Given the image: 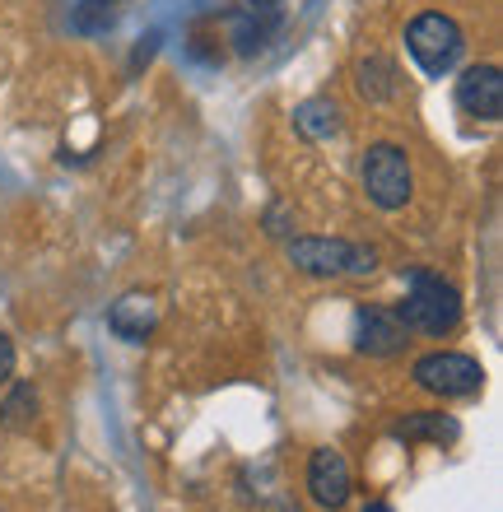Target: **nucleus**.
<instances>
[{
    "label": "nucleus",
    "mask_w": 503,
    "mask_h": 512,
    "mask_svg": "<svg viewBox=\"0 0 503 512\" xmlns=\"http://www.w3.org/2000/svg\"><path fill=\"white\" fill-rule=\"evenodd\" d=\"M396 317L406 322V331H424V336H448L462 322V294L452 289L434 270H406V303L396 308Z\"/></svg>",
    "instance_id": "f257e3e1"
},
{
    "label": "nucleus",
    "mask_w": 503,
    "mask_h": 512,
    "mask_svg": "<svg viewBox=\"0 0 503 512\" xmlns=\"http://www.w3.org/2000/svg\"><path fill=\"white\" fill-rule=\"evenodd\" d=\"M406 47H410V56H415V66L438 80V75H452V70H457V61H462V52H466V33L457 19L429 10V14H420V19H410Z\"/></svg>",
    "instance_id": "f03ea898"
},
{
    "label": "nucleus",
    "mask_w": 503,
    "mask_h": 512,
    "mask_svg": "<svg viewBox=\"0 0 503 512\" xmlns=\"http://www.w3.org/2000/svg\"><path fill=\"white\" fill-rule=\"evenodd\" d=\"M359 177H364L368 201L378 205V210H401V205H410V196H415V173H410L406 149L387 145V140H382V145H368Z\"/></svg>",
    "instance_id": "7ed1b4c3"
},
{
    "label": "nucleus",
    "mask_w": 503,
    "mask_h": 512,
    "mask_svg": "<svg viewBox=\"0 0 503 512\" xmlns=\"http://www.w3.org/2000/svg\"><path fill=\"white\" fill-rule=\"evenodd\" d=\"M289 261L303 270V275H322V280H336V275H373L378 266V252L359 243H345V238H294L289 243Z\"/></svg>",
    "instance_id": "20e7f679"
},
{
    "label": "nucleus",
    "mask_w": 503,
    "mask_h": 512,
    "mask_svg": "<svg viewBox=\"0 0 503 512\" xmlns=\"http://www.w3.org/2000/svg\"><path fill=\"white\" fill-rule=\"evenodd\" d=\"M415 382L434 396H476L485 387V368L471 354H452V350H434L415 359Z\"/></svg>",
    "instance_id": "39448f33"
},
{
    "label": "nucleus",
    "mask_w": 503,
    "mask_h": 512,
    "mask_svg": "<svg viewBox=\"0 0 503 512\" xmlns=\"http://www.w3.org/2000/svg\"><path fill=\"white\" fill-rule=\"evenodd\" d=\"M406 345V322L387 308H359L354 312V350L368 359H392Z\"/></svg>",
    "instance_id": "423d86ee"
},
{
    "label": "nucleus",
    "mask_w": 503,
    "mask_h": 512,
    "mask_svg": "<svg viewBox=\"0 0 503 512\" xmlns=\"http://www.w3.org/2000/svg\"><path fill=\"white\" fill-rule=\"evenodd\" d=\"M457 108L480 122H499L503 117V70L499 66H471L457 80Z\"/></svg>",
    "instance_id": "0eeeda50"
},
{
    "label": "nucleus",
    "mask_w": 503,
    "mask_h": 512,
    "mask_svg": "<svg viewBox=\"0 0 503 512\" xmlns=\"http://www.w3.org/2000/svg\"><path fill=\"white\" fill-rule=\"evenodd\" d=\"M308 494L317 508H345L350 499V461L340 457L336 447H322L308 461Z\"/></svg>",
    "instance_id": "6e6552de"
},
{
    "label": "nucleus",
    "mask_w": 503,
    "mask_h": 512,
    "mask_svg": "<svg viewBox=\"0 0 503 512\" xmlns=\"http://www.w3.org/2000/svg\"><path fill=\"white\" fill-rule=\"evenodd\" d=\"M108 326H112V336L126 340V345H145V336L159 326V303H154L150 294L117 298V303H112V312H108Z\"/></svg>",
    "instance_id": "1a4fd4ad"
},
{
    "label": "nucleus",
    "mask_w": 503,
    "mask_h": 512,
    "mask_svg": "<svg viewBox=\"0 0 503 512\" xmlns=\"http://www.w3.org/2000/svg\"><path fill=\"white\" fill-rule=\"evenodd\" d=\"M229 24H233V42H238V52L252 56V52H261V47L275 38L280 14H275V10H252V5H247V10L233 14Z\"/></svg>",
    "instance_id": "9d476101"
},
{
    "label": "nucleus",
    "mask_w": 503,
    "mask_h": 512,
    "mask_svg": "<svg viewBox=\"0 0 503 512\" xmlns=\"http://www.w3.org/2000/svg\"><path fill=\"white\" fill-rule=\"evenodd\" d=\"M340 126L345 122H340V108L331 98H308V103L294 108V131H299L303 140H336Z\"/></svg>",
    "instance_id": "9b49d317"
},
{
    "label": "nucleus",
    "mask_w": 503,
    "mask_h": 512,
    "mask_svg": "<svg viewBox=\"0 0 503 512\" xmlns=\"http://www.w3.org/2000/svg\"><path fill=\"white\" fill-rule=\"evenodd\" d=\"M457 419L452 415H438V410H420V415H406L396 424V438L406 443H457Z\"/></svg>",
    "instance_id": "f8f14e48"
},
{
    "label": "nucleus",
    "mask_w": 503,
    "mask_h": 512,
    "mask_svg": "<svg viewBox=\"0 0 503 512\" xmlns=\"http://www.w3.org/2000/svg\"><path fill=\"white\" fill-rule=\"evenodd\" d=\"M359 94L368 98V103H387V98L396 94V70L387 56H368V61H359Z\"/></svg>",
    "instance_id": "ddd939ff"
},
{
    "label": "nucleus",
    "mask_w": 503,
    "mask_h": 512,
    "mask_svg": "<svg viewBox=\"0 0 503 512\" xmlns=\"http://www.w3.org/2000/svg\"><path fill=\"white\" fill-rule=\"evenodd\" d=\"M33 419H38V391L28 387V382H19L5 396V405H0V424L10 433H24V429H33Z\"/></svg>",
    "instance_id": "4468645a"
},
{
    "label": "nucleus",
    "mask_w": 503,
    "mask_h": 512,
    "mask_svg": "<svg viewBox=\"0 0 503 512\" xmlns=\"http://www.w3.org/2000/svg\"><path fill=\"white\" fill-rule=\"evenodd\" d=\"M10 373H14V345H10V336L0 331V382H10Z\"/></svg>",
    "instance_id": "2eb2a0df"
},
{
    "label": "nucleus",
    "mask_w": 503,
    "mask_h": 512,
    "mask_svg": "<svg viewBox=\"0 0 503 512\" xmlns=\"http://www.w3.org/2000/svg\"><path fill=\"white\" fill-rule=\"evenodd\" d=\"M266 224H271V233H275V238H280V233H289V229H285V205H275L271 215H266Z\"/></svg>",
    "instance_id": "dca6fc26"
},
{
    "label": "nucleus",
    "mask_w": 503,
    "mask_h": 512,
    "mask_svg": "<svg viewBox=\"0 0 503 512\" xmlns=\"http://www.w3.org/2000/svg\"><path fill=\"white\" fill-rule=\"evenodd\" d=\"M247 5H252V10H271L275 0H247Z\"/></svg>",
    "instance_id": "f3484780"
},
{
    "label": "nucleus",
    "mask_w": 503,
    "mask_h": 512,
    "mask_svg": "<svg viewBox=\"0 0 503 512\" xmlns=\"http://www.w3.org/2000/svg\"><path fill=\"white\" fill-rule=\"evenodd\" d=\"M98 5H112V10H117V5H122V0H98Z\"/></svg>",
    "instance_id": "a211bd4d"
}]
</instances>
